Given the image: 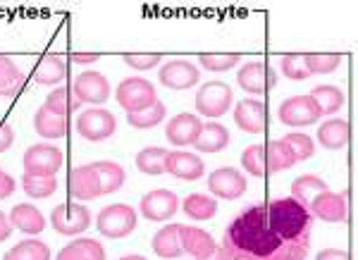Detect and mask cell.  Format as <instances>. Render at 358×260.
I'll return each instance as SVG.
<instances>
[{
	"instance_id": "6da1fadb",
	"label": "cell",
	"mask_w": 358,
	"mask_h": 260,
	"mask_svg": "<svg viewBox=\"0 0 358 260\" xmlns=\"http://www.w3.org/2000/svg\"><path fill=\"white\" fill-rule=\"evenodd\" d=\"M313 215L296 198L251 205L224 229L222 248L232 260H306Z\"/></svg>"
},
{
	"instance_id": "7a4b0ae2",
	"label": "cell",
	"mask_w": 358,
	"mask_h": 260,
	"mask_svg": "<svg viewBox=\"0 0 358 260\" xmlns=\"http://www.w3.org/2000/svg\"><path fill=\"white\" fill-rule=\"evenodd\" d=\"M96 229L108 239H124L136 229V212L131 205L115 203L98 212Z\"/></svg>"
},
{
	"instance_id": "3957f363",
	"label": "cell",
	"mask_w": 358,
	"mask_h": 260,
	"mask_svg": "<svg viewBox=\"0 0 358 260\" xmlns=\"http://www.w3.org/2000/svg\"><path fill=\"white\" fill-rule=\"evenodd\" d=\"M115 98H117L120 108H124L127 115H131L151 108L158 101V94H155V86L148 79L129 77L124 82H120L117 91H115Z\"/></svg>"
},
{
	"instance_id": "277c9868",
	"label": "cell",
	"mask_w": 358,
	"mask_h": 260,
	"mask_svg": "<svg viewBox=\"0 0 358 260\" xmlns=\"http://www.w3.org/2000/svg\"><path fill=\"white\" fill-rule=\"evenodd\" d=\"M24 175L31 177H55L57 170L65 165V155L57 146L48 143H36V146L27 148L24 153Z\"/></svg>"
},
{
	"instance_id": "5b68a950",
	"label": "cell",
	"mask_w": 358,
	"mask_h": 260,
	"mask_svg": "<svg viewBox=\"0 0 358 260\" xmlns=\"http://www.w3.org/2000/svg\"><path fill=\"white\" fill-rule=\"evenodd\" d=\"M234 101V91L224 82H208L196 94V110L203 117H222Z\"/></svg>"
},
{
	"instance_id": "8992f818",
	"label": "cell",
	"mask_w": 358,
	"mask_h": 260,
	"mask_svg": "<svg viewBox=\"0 0 358 260\" xmlns=\"http://www.w3.org/2000/svg\"><path fill=\"white\" fill-rule=\"evenodd\" d=\"M117 129V120L103 108H86L77 117V134L86 141H106Z\"/></svg>"
},
{
	"instance_id": "52a82bcc",
	"label": "cell",
	"mask_w": 358,
	"mask_h": 260,
	"mask_svg": "<svg viewBox=\"0 0 358 260\" xmlns=\"http://www.w3.org/2000/svg\"><path fill=\"white\" fill-rule=\"evenodd\" d=\"M50 224H53V229L57 234L77 236L91 227V212L86 205L62 203L53 208V212H50Z\"/></svg>"
},
{
	"instance_id": "ba28073f",
	"label": "cell",
	"mask_w": 358,
	"mask_h": 260,
	"mask_svg": "<svg viewBox=\"0 0 358 260\" xmlns=\"http://www.w3.org/2000/svg\"><path fill=\"white\" fill-rule=\"evenodd\" d=\"M277 117L287 127H308V124H315L317 120L322 117V113L310 96H292L280 106Z\"/></svg>"
},
{
	"instance_id": "9c48e42d",
	"label": "cell",
	"mask_w": 358,
	"mask_h": 260,
	"mask_svg": "<svg viewBox=\"0 0 358 260\" xmlns=\"http://www.w3.org/2000/svg\"><path fill=\"white\" fill-rule=\"evenodd\" d=\"M158 79L170 91H187L199 84L201 69L189 60H170L158 69Z\"/></svg>"
},
{
	"instance_id": "30bf717a",
	"label": "cell",
	"mask_w": 358,
	"mask_h": 260,
	"mask_svg": "<svg viewBox=\"0 0 358 260\" xmlns=\"http://www.w3.org/2000/svg\"><path fill=\"white\" fill-rule=\"evenodd\" d=\"M74 96L79 98V103H89V106H103V103L110 98V82L103 77L101 72H82L72 84Z\"/></svg>"
},
{
	"instance_id": "8fae6325",
	"label": "cell",
	"mask_w": 358,
	"mask_h": 260,
	"mask_svg": "<svg viewBox=\"0 0 358 260\" xmlns=\"http://www.w3.org/2000/svg\"><path fill=\"white\" fill-rule=\"evenodd\" d=\"M208 189L215 198L236 201L246 192V177L241 175L236 167H220V170L210 172L208 177Z\"/></svg>"
},
{
	"instance_id": "7c38bea8",
	"label": "cell",
	"mask_w": 358,
	"mask_h": 260,
	"mask_svg": "<svg viewBox=\"0 0 358 260\" xmlns=\"http://www.w3.org/2000/svg\"><path fill=\"white\" fill-rule=\"evenodd\" d=\"M141 215L151 222H165L179 210V198L170 189H153V192L143 194L141 198Z\"/></svg>"
},
{
	"instance_id": "4fadbf2b",
	"label": "cell",
	"mask_w": 358,
	"mask_h": 260,
	"mask_svg": "<svg viewBox=\"0 0 358 260\" xmlns=\"http://www.w3.org/2000/svg\"><path fill=\"white\" fill-rule=\"evenodd\" d=\"M306 210L313 215V219H322V222H346V215H349V208H346V196L334 194V192H322L317 194L313 201L308 203Z\"/></svg>"
},
{
	"instance_id": "5bb4252c",
	"label": "cell",
	"mask_w": 358,
	"mask_h": 260,
	"mask_svg": "<svg viewBox=\"0 0 358 260\" xmlns=\"http://www.w3.org/2000/svg\"><path fill=\"white\" fill-rule=\"evenodd\" d=\"M67 192L77 201H94L101 194V179H98L94 165H82L69 170L67 175Z\"/></svg>"
},
{
	"instance_id": "9a60e30c",
	"label": "cell",
	"mask_w": 358,
	"mask_h": 260,
	"mask_svg": "<svg viewBox=\"0 0 358 260\" xmlns=\"http://www.w3.org/2000/svg\"><path fill=\"white\" fill-rule=\"evenodd\" d=\"M203 122H201L196 115L192 113H179L167 122L165 127V136L172 146H194L196 138L201 136Z\"/></svg>"
},
{
	"instance_id": "2e32d148",
	"label": "cell",
	"mask_w": 358,
	"mask_h": 260,
	"mask_svg": "<svg viewBox=\"0 0 358 260\" xmlns=\"http://www.w3.org/2000/svg\"><path fill=\"white\" fill-rule=\"evenodd\" d=\"M165 172H170L172 177L184 179V182H196L203 177L206 165L199 155L187 153V151H167L165 158Z\"/></svg>"
},
{
	"instance_id": "e0dca14e",
	"label": "cell",
	"mask_w": 358,
	"mask_h": 260,
	"mask_svg": "<svg viewBox=\"0 0 358 260\" xmlns=\"http://www.w3.org/2000/svg\"><path fill=\"white\" fill-rule=\"evenodd\" d=\"M179 241H182L184 253H189L196 260L210 258L217 248L215 239L210 234L199 227H187V224H179Z\"/></svg>"
},
{
	"instance_id": "ac0fdd59",
	"label": "cell",
	"mask_w": 358,
	"mask_h": 260,
	"mask_svg": "<svg viewBox=\"0 0 358 260\" xmlns=\"http://www.w3.org/2000/svg\"><path fill=\"white\" fill-rule=\"evenodd\" d=\"M263 120H265V108L261 101L253 98H244L236 103L234 108V122L241 131L246 134H261L263 131Z\"/></svg>"
},
{
	"instance_id": "d6986e66",
	"label": "cell",
	"mask_w": 358,
	"mask_h": 260,
	"mask_svg": "<svg viewBox=\"0 0 358 260\" xmlns=\"http://www.w3.org/2000/svg\"><path fill=\"white\" fill-rule=\"evenodd\" d=\"M265 82L268 86L275 84V77L270 72H265V65L261 60H253V62H246L244 67L236 72V84L241 86V89L246 91V94H263L265 91Z\"/></svg>"
},
{
	"instance_id": "ffe728a7",
	"label": "cell",
	"mask_w": 358,
	"mask_h": 260,
	"mask_svg": "<svg viewBox=\"0 0 358 260\" xmlns=\"http://www.w3.org/2000/svg\"><path fill=\"white\" fill-rule=\"evenodd\" d=\"M34 79L43 86H57L67 79V62L60 55L48 53L38 60L36 69H34Z\"/></svg>"
},
{
	"instance_id": "44dd1931",
	"label": "cell",
	"mask_w": 358,
	"mask_h": 260,
	"mask_svg": "<svg viewBox=\"0 0 358 260\" xmlns=\"http://www.w3.org/2000/svg\"><path fill=\"white\" fill-rule=\"evenodd\" d=\"M153 253L165 260H175L184 256L182 241H179V224H165L151 241Z\"/></svg>"
},
{
	"instance_id": "7402d4cb",
	"label": "cell",
	"mask_w": 358,
	"mask_h": 260,
	"mask_svg": "<svg viewBox=\"0 0 358 260\" xmlns=\"http://www.w3.org/2000/svg\"><path fill=\"white\" fill-rule=\"evenodd\" d=\"M229 146V131L220 122H208L201 129V136L196 138L194 148L201 153H220Z\"/></svg>"
},
{
	"instance_id": "603a6c76",
	"label": "cell",
	"mask_w": 358,
	"mask_h": 260,
	"mask_svg": "<svg viewBox=\"0 0 358 260\" xmlns=\"http://www.w3.org/2000/svg\"><path fill=\"white\" fill-rule=\"evenodd\" d=\"M351 127L346 120H327L317 127V141L320 146H325L327 151H339L349 143Z\"/></svg>"
},
{
	"instance_id": "cb8c5ba5",
	"label": "cell",
	"mask_w": 358,
	"mask_h": 260,
	"mask_svg": "<svg viewBox=\"0 0 358 260\" xmlns=\"http://www.w3.org/2000/svg\"><path fill=\"white\" fill-rule=\"evenodd\" d=\"M10 222L13 227H17L24 234H41L45 229V219L41 215V210L29 203H20L10 210Z\"/></svg>"
},
{
	"instance_id": "d4e9b609",
	"label": "cell",
	"mask_w": 358,
	"mask_h": 260,
	"mask_svg": "<svg viewBox=\"0 0 358 260\" xmlns=\"http://www.w3.org/2000/svg\"><path fill=\"white\" fill-rule=\"evenodd\" d=\"M27 86V77L22 74V69L10 60L8 55H0V96L15 98L22 94Z\"/></svg>"
},
{
	"instance_id": "484cf974",
	"label": "cell",
	"mask_w": 358,
	"mask_h": 260,
	"mask_svg": "<svg viewBox=\"0 0 358 260\" xmlns=\"http://www.w3.org/2000/svg\"><path fill=\"white\" fill-rule=\"evenodd\" d=\"M69 120L67 117H57L50 113L48 108H38V113L34 115V129L38 136L43 138H62L69 131Z\"/></svg>"
},
{
	"instance_id": "4316f807",
	"label": "cell",
	"mask_w": 358,
	"mask_h": 260,
	"mask_svg": "<svg viewBox=\"0 0 358 260\" xmlns=\"http://www.w3.org/2000/svg\"><path fill=\"white\" fill-rule=\"evenodd\" d=\"M55 260H106V248L96 239H77L69 241Z\"/></svg>"
},
{
	"instance_id": "83f0119b",
	"label": "cell",
	"mask_w": 358,
	"mask_h": 260,
	"mask_svg": "<svg viewBox=\"0 0 358 260\" xmlns=\"http://www.w3.org/2000/svg\"><path fill=\"white\" fill-rule=\"evenodd\" d=\"M43 108H48L50 113L57 115V117H67L69 115H74L79 108H82V103H79V98L74 96L72 86H57V89H53L48 94V98H45Z\"/></svg>"
},
{
	"instance_id": "f1b7e54d",
	"label": "cell",
	"mask_w": 358,
	"mask_h": 260,
	"mask_svg": "<svg viewBox=\"0 0 358 260\" xmlns=\"http://www.w3.org/2000/svg\"><path fill=\"white\" fill-rule=\"evenodd\" d=\"M322 192H330V187H327L325 179H320L315 175H301L294 179V184H292V198H296L303 208H308L310 201Z\"/></svg>"
},
{
	"instance_id": "f546056e",
	"label": "cell",
	"mask_w": 358,
	"mask_h": 260,
	"mask_svg": "<svg viewBox=\"0 0 358 260\" xmlns=\"http://www.w3.org/2000/svg\"><path fill=\"white\" fill-rule=\"evenodd\" d=\"M96 170L98 179H101V194L108 196V194H115L122 189L124 184V170L122 165L117 163H110V160H101V163H91Z\"/></svg>"
},
{
	"instance_id": "4dcf8cb0",
	"label": "cell",
	"mask_w": 358,
	"mask_h": 260,
	"mask_svg": "<svg viewBox=\"0 0 358 260\" xmlns=\"http://www.w3.org/2000/svg\"><path fill=\"white\" fill-rule=\"evenodd\" d=\"M268 165H265V172H285L289 170V167L296 165V155L292 153V148L287 146L282 138H277V141H270L268 143Z\"/></svg>"
},
{
	"instance_id": "1f68e13d",
	"label": "cell",
	"mask_w": 358,
	"mask_h": 260,
	"mask_svg": "<svg viewBox=\"0 0 358 260\" xmlns=\"http://www.w3.org/2000/svg\"><path fill=\"white\" fill-rule=\"evenodd\" d=\"M182 208L187 212V217L196 219V222H206V219H210L217 212V201L206 194H192L184 198Z\"/></svg>"
},
{
	"instance_id": "d6a6232c",
	"label": "cell",
	"mask_w": 358,
	"mask_h": 260,
	"mask_svg": "<svg viewBox=\"0 0 358 260\" xmlns=\"http://www.w3.org/2000/svg\"><path fill=\"white\" fill-rule=\"evenodd\" d=\"M3 260H50V248L38 239H27L10 248Z\"/></svg>"
},
{
	"instance_id": "836d02e7",
	"label": "cell",
	"mask_w": 358,
	"mask_h": 260,
	"mask_svg": "<svg viewBox=\"0 0 358 260\" xmlns=\"http://www.w3.org/2000/svg\"><path fill=\"white\" fill-rule=\"evenodd\" d=\"M308 96L313 98V103L320 108L322 115H334L344 106V94H342V89H337V86H315Z\"/></svg>"
},
{
	"instance_id": "e575fe53",
	"label": "cell",
	"mask_w": 358,
	"mask_h": 260,
	"mask_svg": "<svg viewBox=\"0 0 358 260\" xmlns=\"http://www.w3.org/2000/svg\"><path fill=\"white\" fill-rule=\"evenodd\" d=\"M165 158H167L165 148H160V146L143 148V151L136 155V167L143 172V175L158 177L165 172Z\"/></svg>"
},
{
	"instance_id": "d590c367",
	"label": "cell",
	"mask_w": 358,
	"mask_h": 260,
	"mask_svg": "<svg viewBox=\"0 0 358 260\" xmlns=\"http://www.w3.org/2000/svg\"><path fill=\"white\" fill-rule=\"evenodd\" d=\"M165 103L155 101L151 108L141 110V113H131L127 115V122H129L134 129H153V127H158L160 122L165 120Z\"/></svg>"
},
{
	"instance_id": "8d00e7d4",
	"label": "cell",
	"mask_w": 358,
	"mask_h": 260,
	"mask_svg": "<svg viewBox=\"0 0 358 260\" xmlns=\"http://www.w3.org/2000/svg\"><path fill=\"white\" fill-rule=\"evenodd\" d=\"M22 189H24V194L31 196V198H48V196L55 194L57 179L55 177H31V175H24V177H22Z\"/></svg>"
},
{
	"instance_id": "74e56055",
	"label": "cell",
	"mask_w": 358,
	"mask_h": 260,
	"mask_svg": "<svg viewBox=\"0 0 358 260\" xmlns=\"http://www.w3.org/2000/svg\"><path fill=\"white\" fill-rule=\"evenodd\" d=\"M308 74H330L342 65L339 53H303Z\"/></svg>"
},
{
	"instance_id": "f35d334b",
	"label": "cell",
	"mask_w": 358,
	"mask_h": 260,
	"mask_svg": "<svg viewBox=\"0 0 358 260\" xmlns=\"http://www.w3.org/2000/svg\"><path fill=\"white\" fill-rule=\"evenodd\" d=\"M241 55L239 53H203L199 55L201 67L208 69V72H227L239 65Z\"/></svg>"
},
{
	"instance_id": "ab89813d",
	"label": "cell",
	"mask_w": 358,
	"mask_h": 260,
	"mask_svg": "<svg viewBox=\"0 0 358 260\" xmlns=\"http://www.w3.org/2000/svg\"><path fill=\"white\" fill-rule=\"evenodd\" d=\"M241 165L251 177H265V146L253 143L241 153Z\"/></svg>"
},
{
	"instance_id": "60d3db41",
	"label": "cell",
	"mask_w": 358,
	"mask_h": 260,
	"mask_svg": "<svg viewBox=\"0 0 358 260\" xmlns=\"http://www.w3.org/2000/svg\"><path fill=\"white\" fill-rule=\"evenodd\" d=\"M280 67H282V74H285L287 79H294V82H303V79L310 77L308 67H306L303 53H287V55H282Z\"/></svg>"
},
{
	"instance_id": "b9f144b4",
	"label": "cell",
	"mask_w": 358,
	"mask_h": 260,
	"mask_svg": "<svg viewBox=\"0 0 358 260\" xmlns=\"http://www.w3.org/2000/svg\"><path fill=\"white\" fill-rule=\"evenodd\" d=\"M282 141L287 143V146L292 148V153L296 155V163L299 160H308L313 158L315 153V143L313 138H310L308 134H301V131H292V134H287Z\"/></svg>"
},
{
	"instance_id": "7bdbcfd3",
	"label": "cell",
	"mask_w": 358,
	"mask_h": 260,
	"mask_svg": "<svg viewBox=\"0 0 358 260\" xmlns=\"http://www.w3.org/2000/svg\"><path fill=\"white\" fill-rule=\"evenodd\" d=\"M122 60H124L127 67L138 69V72H148V69L160 65L163 55H160V53H127Z\"/></svg>"
},
{
	"instance_id": "ee69618b",
	"label": "cell",
	"mask_w": 358,
	"mask_h": 260,
	"mask_svg": "<svg viewBox=\"0 0 358 260\" xmlns=\"http://www.w3.org/2000/svg\"><path fill=\"white\" fill-rule=\"evenodd\" d=\"M13 143H15V131L10 129L8 122H3V120H0V153L8 151Z\"/></svg>"
},
{
	"instance_id": "f6af8a7d",
	"label": "cell",
	"mask_w": 358,
	"mask_h": 260,
	"mask_svg": "<svg viewBox=\"0 0 358 260\" xmlns=\"http://www.w3.org/2000/svg\"><path fill=\"white\" fill-rule=\"evenodd\" d=\"M15 192V179L8 175V172L0 170V201L8 198V196H13Z\"/></svg>"
},
{
	"instance_id": "bcb514c9",
	"label": "cell",
	"mask_w": 358,
	"mask_h": 260,
	"mask_svg": "<svg viewBox=\"0 0 358 260\" xmlns=\"http://www.w3.org/2000/svg\"><path fill=\"white\" fill-rule=\"evenodd\" d=\"M315 260H349V253L339 251V248H322L315 256Z\"/></svg>"
},
{
	"instance_id": "7dc6e473",
	"label": "cell",
	"mask_w": 358,
	"mask_h": 260,
	"mask_svg": "<svg viewBox=\"0 0 358 260\" xmlns=\"http://www.w3.org/2000/svg\"><path fill=\"white\" fill-rule=\"evenodd\" d=\"M10 232H13V222H10L8 215H3V212H0V241L8 239Z\"/></svg>"
},
{
	"instance_id": "c3c4849f",
	"label": "cell",
	"mask_w": 358,
	"mask_h": 260,
	"mask_svg": "<svg viewBox=\"0 0 358 260\" xmlns=\"http://www.w3.org/2000/svg\"><path fill=\"white\" fill-rule=\"evenodd\" d=\"M98 57H101L98 53H74L72 60L77 62V65H91V62H96Z\"/></svg>"
},
{
	"instance_id": "681fc988",
	"label": "cell",
	"mask_w": 358,
	"mask_h": 260,
	"mask_svg": "<svg viewBox=\"0 0 358 260\" xmlns=\"http://www.w3.org/2000/svg\"><path fill=\"white\" fill-rule=\"evenodd\" d=\"M206 260H232V258H229V253L224 251L222 246H217V248H215V253H213L210 258H206Z\"/></svg>"
},
{
	"instance_id": "f907efd6",
	"label": "cell",
	"mask_w": 358,
	"mask_h": 260,
	"mask_svg": "<svg viewBox=\"0 0 358 260\" xmlns=\"http://www.w3.org/2000/svg\"><path fill=\"white\" fill-rule=\"evenodd\" d=\"M120 260H146L143 256H124V258H120Z\"/></svg>"
}]
</instances>
